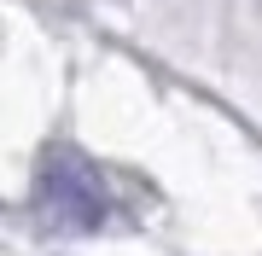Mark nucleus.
Returning <instances> with one entry per match:
<instances>
[{"label":"nucleus","instance_id":"f257e3e1","mask_svg":"<svg viewBox=\"0 0 262 256\" xmlns=\"http://www.w3.org/2000/svg\"><path fill=\"white\" fill-rule=\"evenodd\" d=\"M35 204L58 233H94L105 221V210H111V192H105L99 169L82 152L53 146L41 157V175H35Z\"/></svg>","mask_w":262,"mask_h":256}]
</instances>
